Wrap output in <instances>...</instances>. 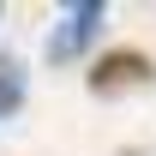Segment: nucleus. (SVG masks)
Wrapping results in <instances>:
<instances>
[{"label":"nucleus","instance_id":"obj_1","mask_svg":"<svg viewBox=\"0 0 156 156\" xmlns=\"http://www.w3.org/2000/svg\"><path fill=\"white\" fill-rule=\"evenodd\" d=\"M96 24H102V0H72L60 30H54V42H48V54L54 60H78L90 48V36H96Z\"/></svg>","mask_w":156,"mask_h":156},{"label":"nucleus","instance_id":"obj_2","mask_svg":"<svg viewBox=\"0 0 156 156\" xmlns=\"http://www.w3.org/2000/svg\"><path fill=\"white\" fill-rule=\"evenodd\" d=\"M126 84H150V60L144 54H102L96 66H90V90H96V96H114Z\"/></svg>","mask_w":156,"mask_h":156},{"label":"nucleus","instance_id":"obj_3","mask_svg":"<svg viewBox=\"0 0 156 156\" xmlns=\"http://www.w3.org/2000/svg\"><path fill=\"white\" fill-rule=\"evenodd\" d=\"M18 102H24V72H18V60H0V120Z\"/></svg>","mask_w":156,"mask_h":156}]
</instances>
